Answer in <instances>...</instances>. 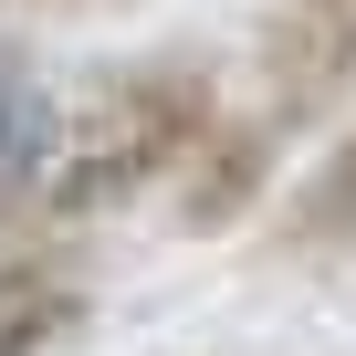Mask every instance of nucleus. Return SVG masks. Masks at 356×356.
I'll return each instance as SVG.
<instances>
[{
  "label": "nucleus",
  "mask_w": 356,
  "mask_h": 356,
  "mask_svg": "<svg viewBox=\"0 0 356 356\" xmlns=\"http://www.w3.org/2000/svg\"><path fill=\"white\" fill-rule=\"evenodd\" d=\"M220 126V84L210 63L189 53H147V63H115L74 115H63V157L42 178V220L84 231V220H115L136 200H157L178 168H189V147Z\"/></svg>",
  "instance_id": "f257e3e1"
},
{
  "label": "nucleus",
  "mask_w": 356,
  "mask_h": 356,
  "mask_svg": "<svg viewBox=\"0 0 356 356\" xmlns=\"http://www.w3.org/2000/svg\"><path fill=\"white\" fill-rule=\"evenodd\" d=\"M252 63H262V105L283 126L346 105L356 95V0H273Z\"/></svg>",
  "instance_id": "f03ea898"
},
{
  "label": "nucleus",
  "mask_w": 356,
  "mask_h": 356,
  "mask_svg": "<svg viewBox=\"0 0 356 356\" xmlns=\"http://www.w3.org/2000/svg\"><path fill=\"white\" fill-rule=\"evenodd\" d=\"M273 168H283V115H273V105H262V115H231V105H220V126L189 147V168L168 178V220L189 231V241L241 231V220L273 200Z\"/></svg>",
  "instance_id": "7ed1b4c3"
},
{
  "label": "nucleus",
  "mask_w": 356,
  "mask_h": 356,
  "mask_svg": "<svg viewBox=\"0 0 356 356\" xmlns=\"http://www.w3.org/2000/svg\"><path fill=\"white\" fill-rule=\"evenodd\" d=\"M84 314H95V262H84V241L63 220L42 241L0 252V356H53Z\"/></svg>",
  "instance_id": "20e7f679"
},
{
  "label": "nucleus",
  "mask_w": 356,
  "mask_h": 356,
  "mask_svg": "<svg viewBox=\"0 0 356 356\" xmlns=\"http://www.w3.org/2000/svg\"><path fill=\"white\" fill-rule=\"evenodd\" d=\"M53 157H63V95L22 42H0V220L42 210Z\"/></svg>",
  "instance_id": "39448f33"
},
{
  "label": "nucleus",
  "mask_w": 356,
  "mask_h": 356,
  "mask_svg": "<svg viewBox=\"0 0 356 356\" xmlns=\"http://www.w3.org/2000/svg\"><path fill=\"white\" fill-rule=\"evenodd\" d=\"M283 241H293V252H356V136L304 168V189H293V210H283Z\"/></svg>",
  "instance_id": "423d86ee"
},
{
  "label": "nucleus",
  "mask_w": 356,
  "mask_h": 356,
  "mask_svg": "<svg viewBox=\"0 0 356 356\" xmlns=\"http://www.w3.org/2000/svg\"><path fill=\"white\" fill-rule=\"evenodd\" d=\"M84 11H115V0H0V22H84Z\"/></svg>",
  "instance_id": "0eeeda50"
}]
</instances>
